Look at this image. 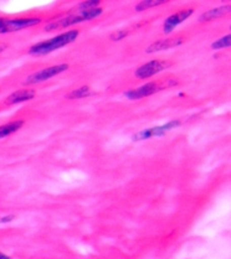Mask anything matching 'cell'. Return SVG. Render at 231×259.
<instances>
[{
    "label": "cell",
    "instance_id": "4",
    "mask_svg": "<svg viewBox=\"0 0 231 259\" xmlns=\"http://www.w3.org/2000/svg\"><path fill=\"white\" fill-rule=\"evenodd\" d=\"M68 68L67 63H61V65H56L52 66V67L45 68V70H41L38 72L31 74L26 78L25 84H35V83H40V82L46 81V79L51 78V77L57 76L61 72H64Z\"/></svg>",
    "mask_w": 231,
    "mask_h": 259
},
{
    "label": "cell",
    "instance_id": "17",
    "mask_svg": "<svg viewBox=\"0 0 231 259\" xmlns=\"http://www.w3.org/2000/svg\"><path fill=\"white\" fill-rule=\"evenodd\" d=\"M127 35H128L127 31L115 32V35H113V36H112V40H113V41H118V40H121V38H123L125 36H127Z\"/></svg>",
    "mask_w": 231,
    "mask_h": 259
},
{
    "label": "cell",
    "instance_id": "7",
    "mask_svg": "<svg viewBox=\"0 0 231 259\" xmlns=\"http://www.w3.org/2000/svg\"><path fill=\"white\" fill-rule=\"evenodd\" d=\"M168 66V63L163 62V61H158V60H154V61H150L145 65L141 66V67L137 68L136 71V76L138 78H148V77H152L154 74H157L161 71H163Z\"/></svg>",
    "mask_w": 231,
    "mask_h": 259
},
{
    "label": "cell",
    "instance_id": "18",
    "mask_svg": "<svg viewBox=\"0 0 231 259\" xmlns=\"http://www.w3.org/2000/svg\"><path fill=\"white\" fill-rule=\"evenodd\" d=\"M14 219H15V216H14V214H9V216H5V217H3V219H0V223H8V222L13 221Z\"/></svg>",
    "mask_w": 231,
    "mask_h": 259
},
{
    "label": "cell",
    "instance_id": "3",
    "mask_svg": "<svg viewBox=\"0 0 231 259\" xmlns=\"http://www.w3.org/2000/svg\"><path fill=\"white\" fill-rule=\"evenodd\" d=\"M181 120H172V122H168L163 125H159V126H154V128H149V129H144V131L138 132L137 134H134L132 137V139L134 142H141V140H145V139H149V138L153 137H161L164 136L167 132H169L170 129L175 128V126L180 125Z\"/></svg>",
    "mask_w": 231,
    "mask_h": 259
},
{
    "label": "cell",
    "instance_id": "2",
    "mask_svg": "<svg viewBox=\"0 0 231 259\" xmlns=\"http://www.w3.org/2000/svg\"><path fill=\"white\" fill-rule=\"evenodd\" d=\"M102 14V9L100 8H96V9L91 10H84L80 14H76V15H70L66 16V18L61 19V20L54 21V23H49L45 26L46 31H51V30H57V29H64V27H68L71 25H76L79 23H82V21L91 20V19H95L97 16H100Z\"/></svg>",
    "mask_w": 231,
    "mask_h": 259
},
{
    "label": "cell",
    "instance_id": "9",
    "mask_svg": "<svg viewBox=\"0 0 231 259\" xmlns=\"http://www.w3.org/2000/svg\"><path fill=\"white\" fill-rule=\"evenodd\" d=\"M181 44H183V38L181 37H173L167 38V40L157 41V42H153L152 45L147 49V54H152V52H158L162 51V50L175 48V46H179Z\"/></svg>",
    "mask_w": 231,
    "mask_h": 259
},
{
    "label": "cell",
    "instance_id": "13",
    "mask_svg": "<svg viewBox=\"0 0 231 259\" xmlns=\"http://www.w3.org/2000/svg\"><path fill=\"white\" fill-rule=\"evenodd\" d=\"M164 0H148V2H141L136 7L137 12H143L145 9H149V8L157 7V5L164 4Z\"/></svg>",
    "mask_w": 231,
    "mask_h": 259
},
{
    "label": "cell",
    "instance_id": "6",
    "mask_svg": "<svg viewBox=\"0 0 231 259\" xmlns=\"http://www.w3.org/2000/svg\"><path fill=\"white\" fill-rule=\"evenodd\" d=\"M163 88L164 86H162V84L157 83V82H152V83H147L144 84V86L136 88V90L127 91V92L125 93V96L128 99H141L148 97V96H152L154 93L158 92V91L163 90Z\"/></svg>",
    "mask_w": 231,
    "mask_h": 259
},
{
    "label": "cell",
    "instance_id": "10",
    "mask_svg": "<svg viewBox=\"0 0 231 259\" xmlns=\"http://www.w3.org/2000/svg\"><path fill=\"white\" fill-rule=\"evenodd\" d=\"M34 97H35V91L21 90V91H16V92L12 93L5 102H7V104H16V103H21V102L29 101V99H32Z\"/></svg>",
    "mask_w": 231,
    "mask_h": 259
},
{
    "label": "cell",
    "instance_id": "8",
    "mask_svg": "<svg viewBox=\"0 0 231 259\" xmlns=\"http://www.w3.org/2000/svg\"><path fill=\"white\" fill-rule=\"evenodd\" d=\"M191 14H192V9H188V10H183V12H179V13L174 14V15L169 16V18L164 21V26H163L164 32H166V34H168V32H172L173 30L178 26V25H179L180 23H183L185 19H188Z\"/></svg>",
    "mask_w": 231,
    "mask_h": 259
},
{
    "label": "cell",
    "instance_id": "1",
    "mask_svg": "<svg viewBox=\"0 0 231 259\" xmlns=\"http://www.w3.org/2000/svg\"><path fill=\"white\" fill-rule=\"evenodd\" d=\"M79 36V31L77 30H72V31H67L65 34L59 35V36L50 38V40H46L44 42H38L36 45H34L32 48H30L29 52L31 55H46L50 54V52L55 51V50L64 48V46L68 45L70 42L76 40V37Z\"/></svg>",
    "mask_w": 231,
    "mask_h": 259
},
{
    "label": "cell",
    "instance_id": "19",
    "mask_svg": "<svg viewBox=\"0 0 231 259\" xmlns=\"http://www.w3.org/2000/svg\"><path fill=\"white\" fill-rule=\"evenodd\" d=\"M0 259H12V258L8 257L7 254H3V253H0Z\"/></svg>",
    "mask_w": 231,
    "mask_h": 259
},
{
    "label": "cell",
    "instance_id": "12",
    "mask_svg": "<svg viewBox=\"0 0 231 259\" xmlns=\"http://www.w3.org/2000/svg\"><path fill=\"white\" fill-rule=\"evenodd\" d=\"M23 125H24V120H15V122L4 124V125L0 126V139H2V138L9 137L10 134L15 133V132L19 131Z\"/></svg>",
    "mask_w": 231,
    "mask_h": 259
},
{
    "label": "cell",
    "instance_id": "20",
    "mask_svg": "<svg viewBox=\"0 0 231 259\" xmlns=\"http://www.w3.org/2000/svg\"><path fill=\"white\" fill-rule=\"evenodd\" d=\"M4 49H5V46H4V45H0V52H2L3 50H4Z\"/></svg>",
    "mask_w": 231,
    "mask_h": 259
},
{
    "label": "cell",
    "instance_id": "14",
    "mask_svg": "<svg viewBox=\"0 0 231 259\" xmlns=\"http://www.w3.org/2000/svg\"><path fill=\"white\" fill-rule=\"evenodd\" d=\"M91 92H90V88L87 86H84L81 88H79V90H75L72 91L71 93H68L67 95V98L70 99H76V98H82V97H87V96H90Z\"/></svg>",
    "mask_w": 231,
    "mask_h": 259
},
{
    "label": "cell",
    "instance_id": "11",
    "mask_svg": "<svg viewBox=\"0 0 231 259\" xmlns=\"http://www.w3.org/2000/svg\"><path fill=\"white\" fill-rule=\"evenodd\" d=\"M230 10H231L230 5H224V7L215 8V9L209 10V12L203 14V15L199 18V20L200 21H210V20H213V19L221 18V16L229 14Z\"/></svg>",
    "mask_w": 231,
    "mask_h": 259
},
{
    "label": "cell",
    "instance_id": "16",
    "mask_svg": "<svg viewBox=\"0 0 231 259\" xmlns=\"http://www.w3.org/2000/svg\"><path fill=\"white\" fill-rule=\"evenodd\" d=\"M98 4H100V2H98V0H95V2H85V3H81V4L79 5V9H82V12H84V10L96 9V8L98 7Z\"/></svg>",
    "mask_w": 231,
    "mask_h": 259
},
{
    "label": "cell",
    "instance_id": "5",
    "mask_svg": "<svg viewBox=\"0 0 231 259\" xmlns=\"http://www.w3.org/2000/svg\"><path fill=\"white\" fill-rule=\"evenodd\" d=\"M40 19L32 18V19H15V20H3L2 29H0V34H7V32H14L18 30L26 29V27L34 26L40 23Z\"/></svg>",
    "mask_w": 231,
    "mask_h": 259
},
{
    "label": "cell",
    "instance_id": "15",
    "mask_svg": "<svg viewBox=\"0 0 231 259\" xmlns=\"http://www.w3.org/2000/svg\"><path fill=\"white\" fill-rule=\"evenodd\" d=\"M231 45V35H226V36H224L222 38H219V40H216L215 42L211 45V48L214 50H220V49H224V48H229Z\"/></svg>",
    "mask_w": 231,
    "mask_h": 259
}]
</instances>
